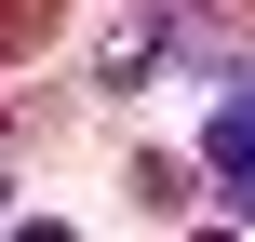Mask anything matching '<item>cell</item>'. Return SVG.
Instances as JSON below:
<instances>
[{"instance_id":"obj_1","label":"cell","mask_w":255,"mask_h":242,"mask_svg":"<svg viewBox=\"0 0 255 242\" xmlns=\"http://www.w3.org/2000/svg\"><path fill=\"white\" fill-rule=\"evenodd\" d=\"M148 13V40L108 67V81H148V54H202L215 67V40H255V0H134Z\"/></svg>"},{"instance_id":"obj_2","label":"cell","mask_w":255,"mask_h":242,"mask_svg":"<svg viewBox=\"0 0 255 242\" xmlns=\"http://www.w3.org/2000/svg\"><path fill=\"white\" fill-rule=\"evenodd\" d=\"M215 189L255 216V94H229V108H215Z\"/></svg>"},{"instance_id":"obj_3","label":"cell","mask_w":255,"mask_h":242,"mask_svg":"<svg viewBox=\"0 0 255 242\" xmlns=\"http://www.w3.org/2000/svg\"><path fill=\"white\" fill-rule=\"evenodd\" d=\"M54 27H67V0H0V67H27Z\"/></svg>"},{"instance_id":"obj_4","label":"cell","mask_w":255,"mask_h":242,"mask_svg":"<svg viewBox=\"0 0 255 242\" xmlns=\"http://www.w3.org/2000/svg\"><path fill=\"white\" fill-rule=\"evenodd\" d=\"M121 189H134V216H188V162H161V148H148Z\"/></svg>"}]
</instances>
